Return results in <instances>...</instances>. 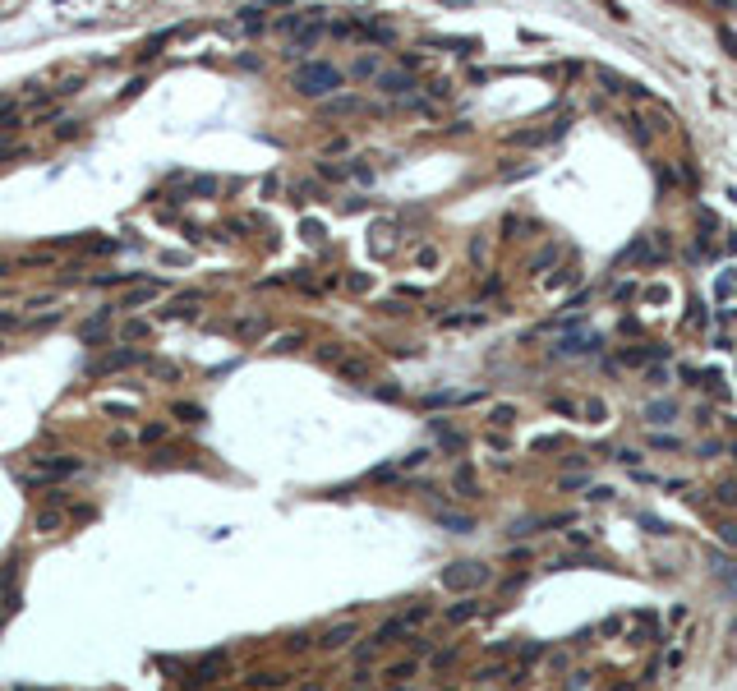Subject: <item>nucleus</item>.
<instances>
[{
    "label": "nucleus",
    "instance_id": "1",
    "mask_svg": "<svg viewBox=\"0 0 737 691\" xmlns=\"http://www.w3.org/2000/svg\"><path fill=\"white\" fill-rule=\"evenodd\" d=\"M342 83H346V74L332 65V60H304V65L290 74V88H295L300 97H318V102L337 97Z\"/></svg>",
    "mask_w": 737,
    "mask_h": 691
},
{
    "label": "nucleus",
    "instance_id": "2",
    "mask_svg": "<svg viewBox=\"0 0 737 691\" xmlns=\"http://www.w3.org/2000/svg\"><path fill=\"white\" fill-rule=\"evenodd\" d=\"M83 470V461L78 456H37L33 470L23 475V484L28 489H42V484H55V480H69V475Z\"/></svg>",
    "mask_w": 737,
    "mask_h": 691
},
{
    "label": "nucleus",
    "instance_id": "3",
    "mask_svg": "<svg viewBox=\"0 0 737 691\" xmlns=\"http://www.w3.org/2000/svg\"><path fill=\"white\" fill-rule=\"evenodd\" d=\"M374 83H378V92L383 97H392V102H401V106H424V102L415 97V78H410V69H378L374 74Z\"/></svg>",
    "mask_w": 737,
    "mask_h": 691
},
{
    "label": "nucleus",
    "instance_id": "4",
    "mask_svg": "<svg viewBox=\"0 0 737 691\" xmlns=\"http://www.w3.org/2000/svg\"><path fill=\"white\" fill-rule=\"evenodd\" d=\"M664 258H668V235L654 230V235H640V240L622 253V267H654V263H664Z\"/></svg>",
    "mask_w": 737,
    "mask_h": 691
},
{
    "label": "nucleus",
    "instance_id": "5",
    "mask_svg": "<svg viewBox=\"0 0 737 691\" xmlns=\"http://www.w3.org/2000/svg\"><path fill=\"white\" fill-rule=\"evenodd\" d=\"M442 585L456 594H470L479 590V585H489V567L484 562H451L447 571H442Z\"/></svg>",
    "mask_w": 737,
    "mask_h": 691
},
{
    "label": "nucleus",
    "instance_id": "6",
    "mask_svg": "<svg viewBox=\"0 0 737 691\" xmlns=\"http://www.w3.org/2000/svg\"><path fill=\"white\" fill-rule=\"evenodd\" d=\"M134 364H143V351H139V346H115V351H106L101 360H92L88 373H92V378H106V373L134 369Z\"/></svg>",
    "mask_w": 737,
    "mask_h": 691
},
{
    "label": "nucleus",
    "instance_id": "7",
    "mask_svg": "<svg viewBox=\"0 0 737 691\" xmlns=\"http://www.w3.org/2000/svg\"><path fill=\"white\" fill-rule=\"evenodd\" d=\"M198 309H203V291H180L176 300H166L157 309V323H185V319H194Z\"/></svg>",
    "mask_w": 737,
    "mask_h": 691
},
{
    "label": "nucleus",
    "instance_id": "8",
    "mask_svg": "<svg viewBox=\"0 0 737 691\" xmlns=\"http://www.w3.org/2000/svg\"><path fill=\"white\" fill-rule=\"evenodd\" d=\"M562 130H567V120H553V125H544V130H517V134H507V143H517V148H540V143L558 139Z\"/></svg>",
    "mask_w": 737,
    "mask_h": 691
},
{
    "label": "nucleus",
    "instance_id": "9",
    "mask_svg": "<svg viewBox=\"0 0 737 691\" xmlns=\"http://www.w3.org/2000/svg\"><path fill=\"white\" fill-rule=\"evenodd\" d=\"M594 351H599V337H594V332H576V337H562L558 346H553L558 360H567V355H594Z\"/></svg>",
    "mask_w": 737,
    "mask_h": 691
},
{
    "label": "nucleus",
    "instance_id": "10",
    "mask_svg": "<svg viewBox=\"0 0 737 691\" xmlns=\"http://www.w3.org/2000/svg\"><path fill=\"white\" fill-rule=\"evenodd\" d=\"M346 641H355V622L346 617V622H332L328 631H318V650H342Z\"/></svg>",
    "mask_w": 737,
    "mask_h": 691
},
{
    "label": "nucleus",
    "instance_id": "11",
    "mask_svg": "<svg viewBox=\"0 0 737 691\" xmlns=\"http://www.w3.org/2000/svg\"><path fill=\"white\" fill-rule=\"evenodd\" d=\"M162 295V281H143V286H134V291H125V300H120V309H143V305H153V300Z\"/></svg>",
    "mask_w": 737,
    "mask_h": 691
},
{
    "label": "nucleus",
    "instance_id": "12",
    "mask_svg": "<svg viewBox=\"0 0 737 691\" xmlns=\"http://www.w3.org/2000/svg\"><path fill=\"white\" fill-rule=\"evenodd\" d=\"M479 396H484V392H429V396H424V406H433V410H438V406H470V401H479Z\"/></svg>",
    "mask_w": 737,
    "mask_h": 691
},
{
    "label": "nucleus",
    "instance_id": "13",
    "mask_svg": "<svg viewBox=\"0 0 737 691\" xmlns=\"http://www.w3.org/2000/svg\"><path fill=\"white\" fill-rule=\"evenodd\" d=\"M355 111H364L360 97H328L323 102V116H355Z\"/></svg>",
    "mask_w": 737,
    "mask_h": 691
},
{
    "label": "nucleus",
    "instance_id": "14",
    "mask_svg": "<svg viewBox=\"0 0 737 691\" xmlns=\"http://www.w3.org/2000/svg\"><path fill=\"white\" fill-rule=\"evenodd\" d=\"M470 617H479V599H470V594H465L461 603H451V608H447V622H456V627L470 622Z\"/></svg>",
    "mask_w": 737,
    "mask_h": 691
},
{
    "label": "nucleus",
    "instance_id": "15",
    "mask_svg": "<svg viewBox=\"0 0 737 691\" xmlns=\"http://www.w3.org/2000/svg\"><path fill=\"white\" fill-rule=\"evenodd\" d=\"M148 332H153V323H148V319H129V323H120V341H125V346L143 341Z\"/></svg>",
    "mask_w": 737,
    "mask_h": 691
},
{
    "label": "nucleus",
    "instance_id": "16",
    "mask_svg": "<svg viewBox=\"0 0 737 691\" xmlns=\"http://www.w3.org/2000/svg\"><path fill=\"white\" fill-rule=\"evenodd\" d=\"M438 526H447L451 535H470L475 521H470V516H461V512H438Z\"/></svg>",
    "mask_w": 737,
    "mask_h": 691
},
{
    "label": "nucleus",
    "instance_id": "17",
    "mask_svg": "<svg viewBox=\"0 0 737 691\" xmlns=\"http://www.w3.org/2000/svg\"><path fill=\"white\" fill-rule=\"evenodd\" d=\"M263 328H267L263 319H235V323H231V332H235L240 341H253V337H263Z\"/></svg>",
    "mask_w": 737,
    "mask_h": 691
},
{
    "label": "nucleus",
    "instance_id": "18",
    "mask_svg": "<svg viewBox=\"0 0 737 691\" xmlns=\"http://www.w3.org/2000/svg\"><path fill=\"white\" fill-rule=\"evenodd\" d=\"M415 669H419L415 659H401V664H387L383 678H387V687H392V682H410V678H415Z\"/></svg>",
    "mask_w": 737,
    "mask_h": 691
},
{
    "label": "nucleus",
    "instance_id": "19",
    "mask_svg": "<svg viewBox=\"0 0 737 691\" xmlns=\"http://www.w3.org/2000/svg\"><path fill=\"white\" fill-rule=\"evenodd\" d=\"M401 617H406V627H410V631H415V627H424V622H429V617H433V603H424V599H419V603H410V608H406V613H401Z\"/></svg>",
    "mask_w": 737,
    "mask_h": 691
},
{
    "label": "nucleus",
    "instance_id": "20",
    "mask_svg": "<svg viewBox=\"0 0 737 691\" xmlns=\"http://www.w3.org/2000/svg\"><path fill=\"white\" fill-rule=\"evenodd\" d=\"M166 433H171V424H166V419H153V424L139 428V442H143V447H153V442H162Z\"/></svg>",
    "mask_w": 737,
    "mask_h": 691
},
{
    "label": "nucleus",
    "instance_id": "21",
    "mask_svg": "<svg viewBox=\"0 0 737 691\" xmlns=\"http://www.w3.org/2000/svg\"><path fill=\"white\" fill-rule=\"evenodd\" d=\"M484 319H489L484 309H475V314H447V319H442V328H479Z\"/></svg>",
    "mask_w": 737,
    "mask_h": 691
},
{
    "label": "nucleus",
    "instance_id": "22",
    "mask_svg": "<svg viewBox=\"0 0 737 691\" xmlns=\"http://www.w3.org/2000/svg\"><path fill=\"white\" fill-rule=\"evenodd\" d=\"M33 526H37V535H51V530H60V526H65V516L55 512V507H46V512H37V521H33Z\"/></svg>",
    "mask_w": 737,
    "mask_h": 691
},
{
    "label": "nucleus",
    "instance_id": "23",
    "mask_svg": "<svg viewBox=\"0 0 737 691\" xmlns=\"http://www.w3.org/2000/svg\"><path fill=\"white\" fill-rule=\"evenodd\" d=\"M106 323H111V314H106V309H101L97 319H88V323H83V328H78V337H83V341H97L101 332H106Z\"/></svg>",
    "mask_w": 737,
    "mask_h": 691
},
{
    "label": "nucleus",
    "instance_id": "24",
    "mask_svg": "<svg viewBox=\"0 0 737 691\" xmlns=\"http://www.w3.org/2000/svg\"><path fill=\"white\" fill-rule=\"evenodd\" d=\"M645 415H650V424H668V419L678 415V406H673V401H650Z\"/></svg>",
    "mask_w": 737,
    "mask_h": 691
},
{
    "label": "nucleus",
    "instance_id": "25",
    "mask_svg": "<svg viewBox=\"0 0 737 691\" xmlns=\"http://www.w3.org/2000/svg\"><path fill=\"white\" fill-rule=\"evenodd\" d=\"M171 415H176V419H185V424H198V419H208L203 410L194 406V401H176V406H171Z\"/></svg>",
    "mask_w": 737,
    "mask_h": 691
},
{
    "label": "nucleus",
    "instance_id": "26",
    "mask_svg": "<svg viewBox=\"0 0 737 691\" xmlns=\"http://www.w3.org/2000/svg\"><path fill=\"white\" fill-rule=\"evenodd\" d=\"M558 258H562V249H558V244H549L544 253H535V258H530V272H544V267H553Z\"/></svg>",
    "mask_w": 737,
    "mask_h": 691
},
{
    "label": "nucleus",
    "instance_id": "27",
    "mask_svg": "<svg viewBox=\"0 0 737 691\" xmlns=\"http://www.w3.org/2000/svg\"><path fill=\"white\" fill-rule=\"evenodd\" d=\"M253 687H258V691H286V687H290V678H276V673H258V678H253Z\"/></svg>",
    "mask_w": 737,
    "mask_h": 691
},
{
    "label": "nucleus",
    "instance_id": "28",
    "mask_svg": "<svg viewBox=\"0 0 737 691\" xmlns=\"http://www.w3.org/2000/svg\"><path fill=\"white\" fill-rule=\"evenodd\" d=\"M451 484H456V494H461V498H475V470H470V466H461Z\"/></svg>",
    "mask_w": 737,
    "mask_h": 691
},
{
    "label": "nucleus",
    "instance_id": "29",
    "mask_svg": "<svg viewBox=\"0 0 737 691\" xmlns=\"http://www.w3.org/2000/svg\"><path fill=\"white\" fill-rule=\"evenodd\" d=\"M240 28H244V33H258V28H263V10H258V5L240 10Z\"/></svg>",
    "mask_w": 737,
    "mask_h": 691
},
{
    "label": "nucleus",
    "instance_id": "30",
    "mask_svg": "<svg viewBox=\"0 0 737 691\" xmlns=\"http://www.w3.org/2000/svg\"><path fill=\"white\" fill-rule=\"evenodd\" d=\"M65 319V309H51V314H42V319H33V323H23L28 332H46V328H55V323Z\"/></svg>",
    "mask_w": 737,
    "mask_h": 691
},
{
    "label": "nucleus",
    "instance_id": "31",
    "mask_svg": "<svg viewBox=\"0 0 737 691\" xmlns=\"http://www.w3.org/2000/svg\"><path fill=\"white\" fill-rule=\"evenodd\" d=\"M337 369H342V378H351V383H355V378H369V364H364V360H342Z\"/></svg>",
    "mask_w": 737,
    "mask_h": 691
},
{
    "label": "nucleus",
    "instance_id": "32",
    "mask_svg": "<svg viewBox=\"0 0 737 691\" xmlns=\"http://www.w3.org/2000/svg\"><path fill=\"white\" fill-rule=\"evenodd\" d=\"M650 447H654V452H678V447H682V438H673V433H650Z\"/></svg>",
    "mask_w": 737,
    "mask_h": 691
},
{
    "label": "nucleus",
    "instance_id": "33",
    "mask_svg": "<svg viewBox=\"0 0 737 691\" xmlns=\"http://www.w3.org/2000/svg\"><path fill=\"white\" fill-rule=\"evenodd\" d=\"M318 360H323V364H342V360H346V346L328 341V346H318Z\"/></svg>",
    "mask_w": 737,
    "mask_h": 691
},
{
    "label": "nucleus",
    "instance_id": "34",
    "mask_svg": "<svg viewBox=\"0 0 737 691\" xmlns=\"http://www.w3.org/2000/svg\"><path fill=\"white\" fill-rule=\"evenodd\" d=\"M549 406L558 410V415H581V401H572V396H553Z\"/></svg>",
    "mask_w": 737,
    "mask_h": 691
},
{
    "label": "nucleus",
    "instance_id": "35",
    "mask_svg": "<svg viewBox=\"0 0 737 691\" xmlns=\"http://www.w3.org/2000/svg\"><path fill=\"white\" fill-rule=\"evenodd\" d=\"M581 415H585V419H604V401H599V396L581 401Z\"/></svg>",
    "mask_w": 737,
    "mask_h": 691
},
{
    "label": "nucleus",
    "instance_id": "36",
    "mask_svg": "<svg viewBox=\"0 0 737 691\" xmlns=\"http://www.w3.org/2000/svg\"><path fill=\"white\" fill-rule=\"evenodd\" d=\"M300 341H304L300 332H286V337H276V341H272V351H295Z\"/></svg>",
    "mask_w": 737,
    "mask_h": 691
},
{
    "label": "nucleus",
    "instance_id": "37",
    "mask_svg": "<svg viewBox=\"0 0 737 691\" xmlns=\"http://www.w3.org/2000/svg\"><path fill=\"white\" fill-rule=\"evenodd\" d=\"M572 281H576V272H572V267H562L558 277H549V291H562V286H572Z\"/></svg>",
    "mask_w": 737,
    "mask_h": 691
},
{
    "label": "nucleus",
    "instance_id": "38",
    "mask_svg": "<svg viewBox=\"0 0 737 691\" xmlns=\"http://www.w3.org/2000/svg\"><path fill=\"white\" fill-rule=\"evenodd\" d=\"M378 74V60H355V78H374Z\"/></svg>",
    "mask_w": 737,
    "mask_h": 691
},
{
    "label": "nucleus",
    "instance_id": "39",
    "mask_svg": "<svg viewBox=\"0 0 737 691\" xmlns=\"http://www.w3.org/2000/svg\"><path fill=\"white\" fill-rule=\"evenodd\" d=\"M493 424H517V406H498L493 410Z\"/></svg>",
    "mask_w": 737,
    "mask_h": 691
},
{
    "label": "nucleus",
    "instance_id": "40",
    "mask_svg": "<svg viewBox=\"0 0 737 691\" xmlns=\"http://www.w3.org/2000/svg\"><path fill=\"white\" fill-rule=\"evenodd\" d=\"M323 235H328L323 221H304V240H323Z\"/></svg>",
    "mask_w": 737,
    "mask_h": 691
},
{
    "label": "nucleus",
    "instance_id": "41",
    "mask_svg": "<svg viewBox=\"0 0 737 691\" xmlns=\"http://www.w3.org/2000/svg\"><path fill=\"white\" fill-rule=\"evenodd\" d=\"M719 503H737V484H733V480L719 484Z\"/></svg>",
    "mask_w": 737,
    "mask_h": 691
},
{
    "label": "nucleus",
    "instance_id": "42",
    "mask_svg": "<svg viewBox=\"0 0 737 691\" xmlns=\"http://www.w3.org/2000/svg\"><path fill=\"white\" fill-rule=\"evenodd\" d=\"M415 263H419V267H433V263H438V249H419Z\"/></svg>",
    "mask_w": 737,
    "mask_h": 691
},
{
    "label": "nucleus",
    "instance_id": "43",
    "mask_svg": "<svg viewBox=\"0 0 737 691\" xmlns=\"http://www.w3.org/2000/svg\"><path fill=\"white\" fill-rule=\"evenodd\" d=\"M78 134V120H65V125H55V139H74Z\"/></svg>",
    "mask_w": 737,
    "mask_h": 691
},
{
    "label": "nucleus",
    "instance_id": "44",
    "mask_svg": "<svg viewBox=\"0 0 737 691\" xmlns=\"http://www.w3.org/2000/svg\"><path fill=\"white\" fill-rule=\"evenodd\" d=\"M346 286H351V291H369V277H364V272H351V277H346Z\"/></svg>",
    "mask_w": 737,
    "mask_h": 691
},
{
    "label": "nucleus",
    "instance_id": "45",
    "mask_svg": "<svg viewBox=\"0 0 737 691\" xmlns=\"http://www.w3.org/2000/svg\"><path fill=\"white\" fill-rule=\"evenodd\" d=\"M719 535H724V544H733V549H737V526H733V521H724V526H719Z\"/></svg>",
    "mask_w": 737,
    "mask_h": 691
},
{
    "label": "nucleus",
    "instance_id": "46",
    "mask_svg": "<svg viewBox=\"0 0 737 691\" xmlns=\"http://www.w3.org/2000/svg\"><path fill=\"white\" fill-rule=\"evenodd\" d=\"M19 153H23L19 143H10V139H5V134H0V157H19Z\"/></svg>",
    "mask_w": 737,
    "mask_h": 691
},
{
    "label": "nucleus",
    "instance_id": "47",
    "mask_svg": "<svg viewBox=\"0 0 737 691\" xmlns=\"http://www.w3.org/2000/svg\"><path fill=\"white\" fill-rule=\"evenodd\" d=\"M10 328H19V319H14V314H5V309H0V332H10Z\"/></svg>",
    "mask_w": 737,
    "mask_h": 691
}]
</instances>
